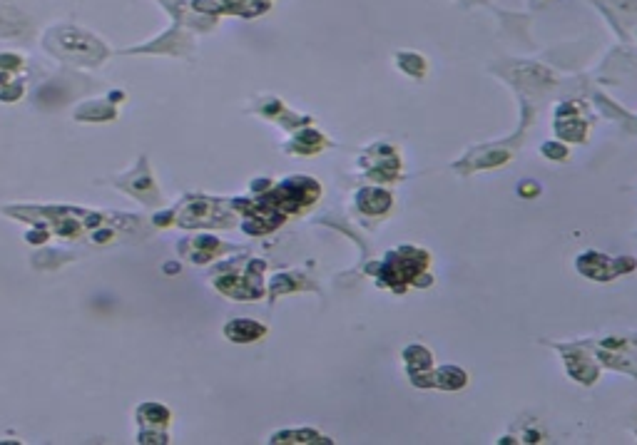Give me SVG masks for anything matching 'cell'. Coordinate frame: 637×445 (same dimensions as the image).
<instances>
[{
  "mask_svg": "<svg viewBox=\"0 0 637 445\" xmlns=\"http://www.w3.org/2000/svg\"><path fill=\"white\" fill-rule=\"evenodd\" d=\"M262 333H264V326L251 324V321H234L227 326V336L234 341H251V338H259Z\"/></svg>",
  "mask_w": 637,
  "mask_h": 445,
  "instance_id": "2",
  "label": "cell"
},
{
  "mask_svg": "<svg viewBox=\"0 0 637 445\" xmlns=\"http://www.w3.org/2000/svg\"><path fill=\"white\" fill-rule=\"evenodd\" d=\"M58 45L65 55H73V58H87V60H97L105 50L102 45L92 40L87 33H80V30H73V28H65L58 33Z\"/></svg>",
  "mask_w": 637,
  "mask_h": 445,
  "instance_id": "1",
  "label": "cell"
}]
</instances>
